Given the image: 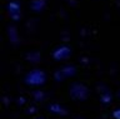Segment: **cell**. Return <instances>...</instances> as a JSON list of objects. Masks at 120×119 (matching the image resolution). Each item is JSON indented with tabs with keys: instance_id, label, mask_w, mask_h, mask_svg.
I'll list each match as a JSON object with an SVG mask.
<instances>
[{
	"instance_id": "obj_1",
	"label": "cell",
	"mask_w": 120,
	"mask_h": 119,
	"mask_svg": "<svg viewBox=\"0 0 120 119\" xmlns=\"http://www.w3.org/2000/svg\"><path fill=\"white\" fill-rule=\"evenodd\" d=\"M44 79H45L44 74L41 72H33L28 75V78H26V83H30L33 85H38V84H43Z\"/></svg>"
},
{
	"instance_id": "obj_2",
	"label": "cell",
	"mask_w": 120,
	"mask_h": 119,
	"mask_svg": "<svg viewBox=\"0 0 120 119\" xmlns=\"http://www.w3.org/2000/svg\"><path fill=\"white\" fill-rule=\"evenodd\" d=\"M71 95L74 98H80V99H85L86 95H88V92H86V88L82 87L81 84H75L73 88H71Z\"/></svg>"
}]
</instances>
